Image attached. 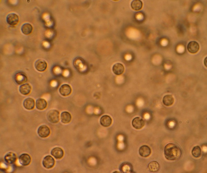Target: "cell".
<instances>
[{
  "label": "cell",
  "instance_id": "6",
  "mask_svg": "<svg viewBox=\"0 0 207 173\" xmlns=\"http://www.w3.org/2000/svg\"><path fill=\"white\" fill-rule=\"evenodd\" d=\"M18 16L16 13H11L8 15L6 17V21L8 24L13 26L17 25L19 22Z\"/></svg>",
  "mask_w": 207,
  "mask_h": 173
},
{
  "label": "cell",
  "instance_id": "7",
  "mask_svg": "<svg viewBox=\"0 0 207 173\" xmlns=\"http://www.w3.org/2000/svg\"><path fill=\"white\" fill-rule=\"evenodd\" d=\"M188 51L191 54H196L197 53L200 49V46L199 44L195 41L190 42L187 45Z\"/></svg>",
  "mask_w": 207,
  "mask_h": 173
},
{
  "label": "cell",
  "instance_id": "17",
  "mask_svg": "<svg viewBox=\"0 0 207 173\" xmlns=\"http://www.w3.org/2000/svg\"><path fill=\"white\" fill-rule=\"evenodd\" d=\"M20 91L22 94L24 95H28L30 93L32 87L29 84H25L22 85L20 87Z\"/></svg>",
  "mask_w": 207,
  "mask_h": 173
},
{
  "label": "cell",
  "instance_id": "14",
  "mask_svg": "<svg viewBox=\"0 0 207 173\" xmlns=\"http://www.w3.org/2000/svg\"><path fill=\"white\" fill-rule=\"evenodd\" d=\"M4 160L8 164H13L17 160V156L14 153L9 152L5 156Z\"/></svg>",
  "mask_w": 207,
  "mask_h": 173
},
{
  "label": "cell",
  "instance_id": "1",
  "mask_svg": "<svg viewBox=\"0 0 207 173\" xmlns=\"http://www.w3.org/2000/svg\"><path fill=\"white\" fill-rule=\"evenodd\" d=\"M182 150L180 148L175 144H169L166 145L164 148L165 157L167 160L175 161L180 158L182 155Z\"/></svg>",
  "mask_w": 207,
  "mask_h": 173
},
{
  "label": "cell",
  "instance_id": "2",
  "mask_svg": "<svg viewBox=\"0 0 207 173\" xmlns=\"http://www.w3.org/2000/svg\"><path fill=\"white\" fill-rule=\"evenodd\" d=\"M47 117L51 123L54 124L58 123L59 121V112L57 110H51L48 112Z\"/></svg>",
  "mask_w": 207,
  "mask_h": 173
},
{
  "label": "cell",
  "instance_id": "13",
  "mask_svg": "<svg viewBox=\"0 0 207 173\" xmlns=\"http://www.w3.org/2000/svg\"><path fill=\"white\" fill-rule=\"evenodd\" d=\"M28 80L26 75L23 73H18L16 74L15 76V80L18 85L25 83Z\"/></svg>",
  "mask_w": 207,
  "mask_h": 173
},
{
  "label": "cell",
  "instance_id": "21",
  "mask_svg": "<svg viewBox=\"0 0 207 173\" xmlns=\"http://www.w3.org/2000/svg\"><path fill=\"white\" fill-rule=\"evenodd\" d=\"M32 29L33 28L31 25L28 23L23 24L21 27L22 32L26 35H28L31 33Z\"/></svg>",
  "mask_w": 207,
  "mask_h": 173
},
{
  "label": "cell",
  "instance_id": "26",
  "mask_svg": "<svg viewBox=\"0 0 207 173\" xmlns=\"http://www.w3.org/2000/svg\"><path fill=\"white\" fill-rule=\"evenodd\" d=\"M207 57H206V58L204 60V64L205 65V66L207 67Z\"/></svg>",
  "mask_w": 207,
  "mask_h": 173
},
{
  "label": "cell",
  "instance_id": "4",
  "mask_svg": "<svg viewBox=\"0 0 207 173\" xmlns=\"http://www.w3.org/2000/svg\"><path fill=\"white\" fill-rule=\"evenodd\" d=\"M37 133L41 138H46L50 135L51 131L47 126L42 125L38 129Z\"/></svg>",
  "mask_w": 207,
  "mask_h": 173
},
{
  "label": "cell",
  "instance_id": "15",
  "mask_svg": "<svg viewBox=\"0 0 207 173\" xmlns=\"http://www.w3.org/2000/svg\"><path fill=\"white\" fill-rule=\"evenodd\" d=\"M23 106L24 108L27 110H33L35 108V101L31 98H27L24 101Z\"/></svg>",
  "mask_w": 207,
  "mask_h": 173
},
{
  "label": "cell",
  "instance_id": "10",
  "mask_svg": "<svg viewBox=\"0 0 207 173\" xmlns=\"http://www.w3.org/2000/svg\"><path fill=\"white\" fill-rule=\"evenodd\" d=\"M51 154L56 159H60L63 157L64 152L62 148L56 147L51 150Z\"/></svg>",
  "mask_w": 207,
  "mask_h": 173
},
{
  "label": "cell",
  "instance_id": "5",
  "mask_svg": "<svg viewBox=\"0 0 207 173\" xmlns=\"http://www.w3.org/2000/svg\"><path fill=\"white\" fill-rule=\"evenodd\" d=\"M19 163L23 166L29 165L31 161V158L28 154L24 153L21 155L19 158Z\"/></svg>",
  "mask_w": 207,
  "mask_h": 173
},
{
  "label": "cell",
  "instance_id": "11",
  "mask_svg": "<svg viewBox=\"0 0 207 173\" xmlns=\"http://www.w3.org/2000/svg\"><path fill=\"white\" fill-rule=\"evenodd\" d=\"M72 91L71 87L69 85L66 84L62 85L59 90L60 94L64 97L69 95L71 93Z\"/></svg>",
  "mask_w": 207,
  "mask_h": 173
},
{
  "label": "cell",
  "instance_id": "3",
  "mask_svg": "<svg viewBox=\"0 0 207 173\" xmlns=\"http://www.w3.org/2000/svg\"><path fill=\"white\" fill-rule=\"evenodd\" d=\"M42 163L45 168L50 169L52 168L55 165V161L51 156H47L43 158Z\"/></svg>",
  "mask_w": 207,
  "mask_h": 173
},
{
  "label": "cell",
  "instance_id": "25",
  "mask_svg": "<svg viewBox=\"0 0 207 173\" xmlns=\"http://www.w3.org/2000/svg\"><path fill=\"white\" fill-rule=\"evenodd\" d=\"M192 155L196 158L200 157L201 155V150L199 146H196L193 148L192 150Z\"/></svg>",
  "mask_w": 207,
  "mask_h": 173
},
{
  "label": "cell",
  "instance_id": "18",
  "mask_svg": "<svg viewBox=\"0 0 207 173\" xmlns=\"http://www.w3.org/2000/svg\"><path fill=\"white\" fill-rule=\"evenodd\" d=\"M113 72L116 75H120L124 72V66L121 63H116L113 66Z\"/></svg>",
  "mask_w": 207,
  "mask_h": 173
},
{
  "label": "cell",
  "instance_id": "23",
  "mask_svg": "<svg viewBox=\"0 0 207 173\" xmlns=\"http://www.w3.org/2000/svg\"><path fill=\"white\" fill-rule=\"evenodd\" d=\"M148 167L151 172H156L160 169V165L157 161H152L149 164Z\"/></svg>",
  "mask_w": 207,
  "mask_h": 173
},
{
  "label": "cell",
  "instance_id": "20",
  "mask_svg": "<svg viewBox=\"0 0 207 173\" xmlns=\"http://www.w3.org/2000/svg\"><path fill=\"white\" fill-rule=\"evenodd\" d=\"M47 102L44 99L40 98L36 101V107L37 109L42 110H44L47 106Z\"/></svg>",
  "mask_w": 207,
  "mask_h": 173
},
{
  "label": "cell",
  "instance_id": "22",
  "mask_svg": "<svg viewBox=\"0 0 207 173\" xmlns=\"http://www.w3.org/2000/svg\"><path fill=\"white\" fill-rule=\"evenodd\" d=\"M174 102V100L172 95H167L163 98V102L166 106H172Z\"/></svg>",
  "mask_w": 207,
  "mask_h": 173
},
{
  "label": "cell",
  "instance_id": "8",
  "mask_svg": "<svg viewBox=\"0 0 207 173\" xmlns=\"http://www.w3.org/2000/svg\"><path fill=\"white\" fill-rule=\"evenodd\" d=\"M132 125L133 127L136 129L140 130L144 127L145 122L143 119L140 117H136L133 120Z\"/></svg>",
  "mask_w": 207,
  "mask_h": 173
},
{
  "label": "cell",
  "instance_id": "19",
  "mask_svg": "<svg viewBox=\"0 0 207 173\" xmlns=\"http://www.w3.org/2000/svg\"><path fill=\"white\" fill-rule=\"evenodd\" d=\"M61 122L64 124L69 123L72 119L71 115L67 111L62 112L61 115Z\"/></svg>",
  "mask_w": 207,
  "mask_h": 173
},
{
  "label": "cell",
  "instance_id": "16",
  "mask_svg": "<svg viewBox=\"0 0 207 173\" xmlns=\"http://www.w3.org/2000/svg\"><path fill=\"white\" fill-rule=\"evenodd\" d=\"M112 120L108 115H104L101 118L100 123L102 125L105 127H109L112 123Z\"/></svg>",
  "mask_w": 207,
  "mask_h": 173
},
{
  "label": "cell",
  "instance_id": "9",
  "mask_svg": "<svg viewBox=\"0 0 207 173\" xmlns=\"http://www.w3.org/2000/svg\"><path fill=\"white\" fill-rule=\"evenodd\" d=\"M35 67L37 71L40 72H43L47 68V64L44 60L39 59L35 62Z\"/></svg>",
  "mask_w": 207,
  "mask_h": 173
},
{
  "label": "cell",
  "instance_id": "24",
  "mask_svg": "<svg viewBox=\"0 0 207 173\" xmlns=\"http://www.w3.org/2000/svg\"><path fill=\"white\" fill-rule=\"evenodd\" d=\"M143 5L142 2L138 0L133 1L131 4L132 9L135 10H139L142 9Z\"/></svg>",
  "mask_w": 207,
  "mask_h": 173
},
{
  "label": "cell",
  "instance_id": "12",
  "mask_svg": "<svg viewBox=\"0 0 207 173\" xmlns=\"http://www.w3.org/2000/svg\"><path fill=\"white\" fill-rule=\"evenodd\" d=\"M140 155L143 157H148L151 153V148L146 145H144L140 148L139 151Z\"/></svg>",
  "mask_w": 207,
  "mask_h": 173
}]
</instances>
